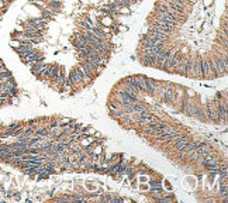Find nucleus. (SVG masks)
Segmentation results:
<instances>
[{"mask_svg":"<svg viewBox=\"0 0 228 203\" xmlns=\"http://www.w3.org/2000/svg\"><path fill=\"white\" fill-rule=\"evenodd\" d=\"M61 69H62V68H61L59 65H51V66H49V69H48L47 76H45V79H44V80H51V82H52V80H55V78L58 76V74L61 72Z\"/></svg>","mask_w":228,"mask_h":203,"instance_id":"nucleus-4","label":"nucleus"},{"mask_svg":"<svg viewBox=\"0 0 228 203\" xmlns=\"http://www.w3.org/2000/svg\"><path fill=\"white\" fill-rule=\"evenodd\" d=\"M68 82L70 83L72 86H79L82 85V80L79 79V75L76 74V71H75V68L70 72H69V78H68Z\"/></svg>","mask_w":228,"mask_h":203,"instance_id":"nucleus-5","label":"nucleus"},{"mask_svg":"<svg viewBox=\"0 0 228 203\" xmlns=\"http://www.w3.org/2000/svg\"><path fill=\"white\" fill-rule=\"evenodd\" d=\"M156 88H158V80L151 79V78L147 76V79H145V93L148 96H155Z\"/></svg>","mask_w":228,"mask_h":203,"instance_id":"nucleus-2","label":"nucleus"},{"mask_svg":"<svg viewBox=\"0 0 228 203\" xmlns=\"http://www.w3.org/2000/svg\"><path fill=\"white\" fill-rule=\"evenodd\" d=\"M202 72H203V79H210V78H216L213 65L210 62V58H202Z\"/></svg>","mask_w":228,"mask_h":203,"instance_id":"nucleus-1","label":"nucleus"},{"mask_svg":"<svg viewBox=\"0 0 228 203\" xmlns=\"http://www.w3.org/2000/svg\"><path fill=\"white\" fill-rule=\"evenodd\" d=\"M118 14H121V16H128V14H131V10H130V7H120V9H118Z\"/></svg>","mask_w":228,"mask_h":203,"instance_id":"nucleus-8","label":"nucleus"},{"mask_svg":"<svg viewBox=\"0 0 228 203\" xmlns=\"http://www.w3.org/2000/svg\"><path fill=\"white\" fill-rule=\"evenodd\" d=\"M213 3H214V0H203V6L204 7H210V6H213Z\"/></svg>","mask_w":228,"mask_h":203,"instance_id":"nucleus-11","label":"nucleus"},{"mask_svg":"<svg viewBox=\"0 0 228 203\" xmlns=\"http://www.w3.org/2000/svg\"><path fill=\"white\" fill-rule=\"evenodd\" d=\"M100 24L104 27H114V18L110 14H104L100 18Z\"/></svg>","mask_w":228,"mask_h":203,"instance_id":"nucleus-7","label":"nucleus"},{"mask_svg":"<svg viewBox=\"0 0 228 203\" xmlns=\"http://www.w3.org/2000/svg\"><path fill=\"white\" fill-rule=\"evenodd\" d=\"M189 141H190V137H189V135H183V137H180V138L176 141V144L173 145V148H175L176 151H180Z\"/></svg>","mask_w":228,"mask_h":203,"instance_id":"nucleus-6","label":"nucleus"},{"mask_svg":"<svg viewBox=\"0 0 228 203\" xmlns=\"http://www.w3.org/2000/svg\"><path fill=\"white\" fill-rule=\"evenodd\" d=\"M223 143H224V147H227V131L223 133Z\"/></svg>","mask_w":228,"mask_h":203,"instance_id":"nucleus-13","label":"nucleus"},{"mask_svg":"<svg viewBox=\"0 0 228 203\" xmlns=\"http://www.w3.org/2000/svg\"><path fill=\"white\" fill-rule=\"evenodd\" d=\"M117 28H118V31H120V32H125V31H127V27H125V26H118Z\"/></svg>","mask_w":228,"mask_h":203,"instance_id":"nucleus-14","label":"nucleus"},{"mask_svg":"<svg viewBox=\"0 0 228 203\" xmlns=\"http://www.w3.org/2000/svg\"><path fill=\"white\" fill-rule=\"evenodd\" d=\"M185 95H186V96H190V97H194V96H196V93L193 92V89H187Z\"/></svg>","mask_w":228,"mask_h":203,"instance_id":"nucleus-12","label":"nucleus"},{"mask_svg":"<svg viewBox=\"0 0 228 203\" xmlns=\"http://www.w3.org/2000/svg\"><path fill=\"white\" fill-rule=\"evenodd\" d=\"M189 61H190V58H186L185 55H183L180 65L176 68L175 74H177V75H180V76H186V78H187V71H189Z\"/></svg>","mask_w":228,"mask_h":203,"instance_id":"nucleus-3","label":"nucleus"},{"mask_svg":"<svg viewBox=\"0 0 228 203\" xmlns=\"http://www.w3.org/2000/svg\"><path fill=\"white\" fill-rule=\"evenodd\" d=\"M72 118H69V117H62L61 120H59V123H61V126H64V124H68L69 121H70Z\"/></svg>","mask_w":228,"mask_h":203,"instance_id":"nucleus-10","label":"nucleus"},{"mask_svg":"<svg viewBox=\"0 0 228 203\" xmlns=\"http://www.w3.org/2000/svg\"><path fill=\"white\" fill-rule=\"evenodd\" d=\"M20 41H18V40H14V38H11L10 40V47L13 49H16V48H18V47H20Z\"/></svg>","mask_w":228,"mask_h":203,"instance_id":"nucleus-9","label":"nucleus"}]
</instances>
